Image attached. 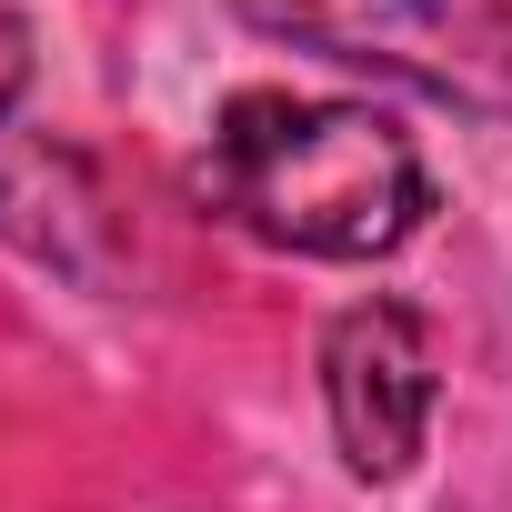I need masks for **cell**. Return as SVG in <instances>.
Listing matches in <instances>:
<instances>
[{
  "instance_id": "6da1fadb",
  "label": "cell",
  "mask_w": 512,
  "mask_h": 512,
  "mask_svg": "<svg viewBox=\"0 0 512 512\" xmlns=\"http://www.w3.org/2000/svg\"><path fill=\"white\" fill-rule=\"evenodd\" d=\"M191 191L272 251L312 262H382L432 221L422 151L372 101H292V91H231Z\"/></svg>"
},
{
  "instance_id": "7a4b0ae2",
  "label": "cell",
  "mask_w": 512,
  "mask_h": 512,
  "mask_svg": "<svg viewBox=\"0 0 512 512\" xmlns=\"http://www.w3.org/2000/svg\"><path fill=\"white\" fill-rule=\"evenodd\" d=\"M231 11L292 51L512 121V0H231Z\"/></svg>"
},
{
  "instance_id": "3957f363",
  "label": "cell",
  "mask_w": 512,
  "mask_h": 512,
  "mask_svg": "<svg viewBox=\"0 0 512 512\" xmlns=\"http://www.w3.org/2000/svg\"><path fill=\"white\" fill-rule=\"evenodd\" d=\"M322 402H332L342 462H352L362 482H402V472L422 462L432 402H442L422 312H402V302H352V312L322 332Z\"/></svg>"
},
{
  "instance_id": "277c9868",
  "label": "cell",
  "mask_w": 512,
  "mask_h": 512,
  "mask_svg": "<svg viewBox=\"0 0 512 512\" xmlns=\"http://www.w3.org/2000/svg\"><path fill=\"white\" fill-rule=\"evenodd\" d=\"M31 91V21L0 11V121H11V101Z\"/></svg>"
}]
</instances>
